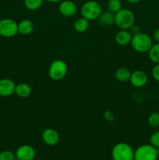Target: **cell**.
<instances>
[{"mask_svg": "<svg viewBox=\"0 0 159 160\" xmlns=\"http://www.w3.org/2000/svg\"><path fill=\"white\" fill-rule=\"evenodd\" d=\"M134 51L139 53L148 52L153 45V39L149 34L146 33H139L132 35L130 43Z\"/></svg>", "mask_w": 159, "mask_h": 160, "instance_id": "6da1fadb", "label": "cell"}, {"mask_svg": "<svg viewBox=\"0 0 159 160\" xmlns=\"http://www.w3.org/2000/svg\"><path fill=\"white\" fill-rule=\"evenodd\" d=\"M135 15L129 9L123 8L115 14V24L120 30H129L135 23Z\"/></svg>", "mask_w": 159, "mask_h": 160, "instance_id": "7a4b0ae2", "label": "cell"}, {"mask_svg": "<svg viewBox=\"0 0 159 160\" xmlns=\"http://www.w3.org/2000/svg\"><path fill=\"white\" fill-rule=\"evenodd\" d=\"M80 11L82 17L90 21V20H98L102 12V8L98 2L94 0H89L83 4Z\"/></svg>", "mask_w": 159, "mask_h": 160, "instance_id": "3957f363", "label": "cell"}, {"mask_svg": "<svg viewBox=\"0 0 159 160\" xmlns=\"http://www.w3.org/2000/svg\"><path fill=\"white\" fill-rule=\"evenodd\" d=\"M113 160H134V150L129 144L119 142L112 150Z\"/></svg>", "mask_w": 159, "mask_h": 160, "instance_id": "277c9868", "label": "cell"}, {"mask_svg": "<svg viewBox=\"0 0 159 160\" xmlns=\"http://www.w3.org/2000/svg\"><path fill=\"white\" fill-rule=\"evenodd\" d=\"M68 67L65 61L55 59L50 64L48 67V76L55 81H59L63 79L67 74Z\"/></svg>", "mask_w": 159, "mask_h": 160, "instance_id": "5b68a950", "label": "cell"}, {"mask_svg": "<svg viewBox=\"0 0 159 160\" xmlns=\"http://www.w3.org/2000/svg\"><path fill=\"white\" fill-rule=\"evenodd\" d=\"M157 148L151 144H145L139 146L134 151V160H157Z\"/></svg>", "mask_w": 159, "mask_h": 160, "instance_id": "8992f818", "label": "cell"}, {"mask_svg": "<svg viewBox=\"0 0 159 160\" xmlns=\"http://www.w3.org/2000/svg\"><path fill=\"white\" fill-rule=\"evenodd\" d=\"M18 33V23L10 18L0 20V36L10 38L16 36Z\"/></svg>", "mask_w": 159, "mask_h": 160, "instance_id": "52a82bcc", "label": "cell"}, {"mask_svg": "<svg viewBox=\"0 0 159 160\" xmlns=\"http://www.w3.org/2000/svg\"><path fill=\"white\" fill-rule=\"evenodd\" d=\"M78 10L77 6L71 0H62L59 6V11L62 16L67 18L74 17Z\"/></svg>", "mask_w": 159, "mask_h": 160, "instance_id": "ba28073f", "label": "cell"}, {"mask_svg": "<svg viewBox=\"0 0 159 160\" xmlns=\"http://www.w3.org/2000/svg\"><path fill=\"white\" fill-rule=\"evenodd\" d=\"M41 138L44 143L48 146H55L59 142V133L53 128H46L41 134Z\"/></svg>", "mask_w": 159, "mask_h": 160, "instance_id": "9c48e42d", "label": "cell"}, {"mask_svg": "<svg viewBox=\"0 0 159 160\" xmlns=\"http://www.w3.org/2000/svg\"><path fill=\"white\" fill-rule=\"evenodd\" d=\"M147 80V75L144 71L137 70L132 72L129 82L132 84V87L139 88H142L146 85Z\"/></svg>", "mask_w": 159, "mask_h": 160, "instance_id": "30bf717a", "label": "cell"}, {"mask_svg": "<svg viewBox=\"0 0 159 160\" xmlns=\"http://www.w3.org/2000/svg\"><path fill=\"white\" fill-rule=\"evenodd\" d=\"M35 154L34 148L28 145H21L15 152L16 158L20 160H33L35 157Z\"/></svg>", "mask_w": 159, "mask_h": 160, "instance_id": "8fae6325", "label": "cell"}, {"mask_svg": "<svg viewBox=\"0 0 159 160\" xmlns=\"http://www.w3.org/2000/svg\"><path fill=\"white\" fill-rule=\"evenodd\" d=\"M16 84L9 78L0 79V96L9 97L15 93Z\"/></svg>", "mask_w": 159, "mask_h": 160, "instance_id": "7c38bea8", "label": "cell"}, {"mask_svg": "<svg viewBox=\"0 0 159 160\" xmlns=\"http://www.w3.org/2000/svg\"><path fill=\"white\" fill-rule=\"evenodd\" d=\"M132 35L129 30H120L115 36V41L118 45L126 46L131 43Z\"/></svg>", "mask_w": 159, "mask_h": 160, "instance_id": "4fadbf2b", "label": "cell"}, {"mask_svg": "<svg viewBox=\"0 0 159 160\" xmlns=\"http://www.w3.org/2000/svg\"><path fill=\"white\" fill-rule=\"evenodd\" d=\"M34 29V24L32 20L25 19L18 23V33L23 35L31 34Z\"/></svg>", "mask_w": 159, "mask_h": 160, "instance_id": "5bb4252c", "label": "cell"}, {"mask_svg": "<svg viewBox=\"0 0 159 160\" xmlns=\"http://www.w3.org/2000/svg\"><path fill=\"white\" fill-rule=\"evenodd\" d=\"M98 20L101 26L110 27L115 23V14L108 10L102 11Z\"/></svg>", "mask_w": 159, "mask_h": 160, "instance_id": "9a60e30c", "label": "cell"}, {"mask_svg": "<svg viewBox=\"0 0 159 160\" xmlns=\"http://www.w3.org/2000/svg\"><path fill=\"white\" fill-rule=\"evenodd\" d=\"M31 93V86L26 83H20L18 84H16L15 93L17 96L20 98H26L29 96Z\"/></svg>", "mask_w": 159, "mask_h": 160, "instance_id": "2e32d148", "label": "cell"}, {"mask_svg": "<svg viewBox=\"0 0 159 160\" xmlns=\"http://www.w3.org/2000/svg\"><path fill=\"white\" fill-rule=\"evenodd\" d=\"M131 73H132V72L126 67H119L115 71V77L117 81L125 83L129 81Z\"/></svg>", "mask_w": 159, "mask_h": 160, "instance_id": "e0dca14e", "label": "cell"}, {"mask_svg": "<svg viewBox=\"0 0 159 160\" xmlns=\"http://www.w3.org/2000/svg\"><path fill=\"white\" fill-rule=\"evenodd\" d=\"M74 29L76 32L78 33H84L87 31L89 28V20L87 19L84 18V17H80L76 20L74 25Z\"/></svg>", "mask_w": 159, "mask_h": 160, "instance_id": "ac0fdd59", "label": "cell"}, {"mask_svg": "<svg viewBox=\"0 0 159 160\" xmlns=\"http://www.w3.org/2000/svg\"><path fill=\"white\" fill-rule=\"evenodd\" d=\"M147 53L148 57L151 62L154 64L159 63V43L153 44Z\"/></svg>", "mask_w": 159, "mask_h": 160, "instance_id": "d6986e66", "label": "cell"}, {"mask_svg": "<svg viewBox=\"0 0 159 160\" xmlns=\"http://www.w3.org/2000/svg\"><path fill=\"white\" fill-rule=\"evenodd\" d=\"M44 1L45 0H23V2L26 9L31 11H35L41 7Z\"/></svg>", "mask_w": 159, "mask_h": 160, "instance_id": "ffe728a7", "label": "cell"}, {"mask_svg": "<svg viewBox=\"0 0 159 160\" xmlns=\"http://www.w3.org/2000/svg\"><path fill=\"white\" fill-rule=\"evenodd\" d=\"M107 9L110 12L115 14L120 9H123V5L120 0H108L107 3Z\"/></svg>", "mask_w": 159, "mask_h": 160, "instance_id": "44dd1931", "label": "cell"}, {"mask_svg": "<svg viewBox=\"0 0 159 160\" xmlns=\"http://www.w3.org/2000/svg\"><path fill=\"white\" fill-rule=\"evenodd\" d=\"M147 123L150 127L153 128H157L159 127V112L154 111L149 115L147 119Z\"/></svg>", "mask_w": 159, "mask_h": 160, "instance_id": "7402d4cb", "label": "cell"}, {"mask_svg": "<svg viewBox=\"0 0 159 160\" xmlns=\"http://www.w3.org/2000/svg\"><path fill=\"white\" fill-rule=\"evenodd\" d=\"M15 159V154L9 150H4L0 152V160H14Z\"/></svg>", "mask_w": 159, "mask_h": 160, "instance_id": "603a6c76", "label": "cell"}, {"mask_svg": "<svg viewBox=\"0 0 159 160\" xmlns=\"http://www.w3.org/2000/svg\"><path fill=\"white\" fill-rule=\"evenodd\" d=\"M150 144L156 148H159V131L153 133L150 137Z\"/></svg>", "mask_w": 159, "mask_h": 160, "instance_id": "cb8c5ba5", "label": "cell"}, {"mask_svg": "<svg viewBox=\"0 0 159 160\" xmlns=\"http://www.w3.org/2000/svg\"><path fill=\"white\" fill-rule=\"evenodd\" d=\"M151 74H152L153 78L156 81L159 82V63L155 64L151 70Z\"/></svg>", "mask_w": 159, "mask_h": 160, "instance_id": "d4e9b609", "label": "cell"}, {"mask_svg": "<svg viewBox=\"0 0 159 160\" xmlns=\"http://www.w3.org/2000/svg\"><path fill=\"white\" fill-rule=\"evenodd\" d=\"M129 31L130 32V34H132V35H135V34H139V33H140V26L136 24V23H134V24H132V26L130 27V28L129 29Z\"/></svg>", "mask_w": 159, "mask_h": 160, "instance_id": "484cf974", "label": "cell"}, {"mask_svg": "<svg viewBox=\"0 0 159 160\" xmlns=\"http://www.w3.org/2000/svg\"><path fill=\"white\" fill-rule=\"evenodd\" d=\"M104 118L108 122H112L114 120V114L111 110H106L104 113Z\"/></svg>", "mask_w": 159, "mask_h": 160, "instance_id": "4316f807", "label": "cell"}, {"mask_svg": "<svg viewBox=\"0 0 159 160\" xmlns=\"http://www.w3.org/2000/svg\"><path fill=\"white\" fill-rule=\"evenodd\" d=\"M153 39L155 43H159V28L156 29L153 34Z\"/></svg>", "mask_w": 159, "mask_h": 160, "instance_id": "83f0119b", "label": "cell"}, {"mask_svg": "<svg viewBox=\"0 0 159 160\" xmlns=\"http://www.w3.org/2000/svg\"><path fill=\"white\" fill-rule=\"evenodd\" d=\"M126 1H127L128 2L131 3V4H136V3L140 2L141 0H126Z\"/></svg>", "mask_w": 159, "mask_h": 160, "instance_id": "f1b7e54d", "label": "cell"}, {"mask_svg": "<svg viewBox=\"0 0 159 160\" xmlns=\"http://www.w3.org/2000/svg\"><path fill=\"white\" fill-rule=\"evenodd\" d=\"M45 1L51 3H57V2H62V0H45Z\"/></svg>", "mask_w": 159, "mask_h": 160, "instance_id": "f546056e", "label": "cell"}, {"mask_svg": "<svg viewBox=\"0 0 159 160\" xmlns=\"http://www.w3.org/2000/svg\"><path fill=\"white\" fill-rule=\"evenodd\" d=\"M14 160H20V159H17V158H16V159H14Z\"/></svg>", "mask_w": 159, "mask_h": 160, "instance_id": "4dcf8cb0", "label": "cell"}]
</instances>
